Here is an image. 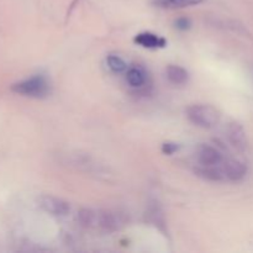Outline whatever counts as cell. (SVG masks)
<instances>
[{"mask_svg": "<svg viewBox=\"0 0 253 253\" xmlns=\"http://www.w3.org/2000/svg\"><path fill=\"white\" fill-rule=\"evenodd\" d=\"M187 118L194 125L202 128H212L220 123L219 110L211 105L195 104L187 109Z\"/></svg>", "mask_w": 253, "mask_h": 253, "instance_id": "6da1fadb", "label": "cell"}, {"mask_svg": "<svg viewBox=\"0 0 253 253\" xmlns=\"http://www.w3.org/2000/svg\"><path fill=\"white\" fill-rule=\"evenodd\" d=\"M11 90L20 95L30 96V98H43L48 94L49 84L46 77L37 74L12 84Z\"/></svg>", "mask_w": 253, "mask_h": 253, "instance_id": "7a4b0ae2", "label": "cell"}, {"mask_svg": "<svg viewBox=\"0 0 253 253\" xmlns=\"http://www.w3.org/2000/svg\"><path fill=\"white\" fill-rule=\"evenodd\" d=\"M125 217L123 214L113 210H94L93 221H91L90 229L99 230V231L111 234L125 225Z\"/></svg>", "mask_w": 253, "mask_h": 253, "instance_id": "3957f363", "label": "cell"}, {"mask_svg": "<svg viewBox=\"0 0 253 253\" xmlns=\"http://www.w3.org/2000/svg\"><path fill=\"white\" fill-rule=\"evenodd\" d=\"M37 204L43 211L54 216H66L71 211V205L68 202L53 195H42L37 199Z\"/></svg>", "mask_w": 253, "mask_h": 253, "instance_id": "277c9868", "label": "cell"}, {"mask_svg": "<svg viewBox=\"0 0 253 253\" xmlns=\"http://www.w3.org/2000/svg\"><path fill=\"white\" fill-rule=\"evenodd\" d=\"M221 168L225 178L232 182H239L247 174V166L239 160L224 161Z\"/></svg>", "mask_w": 253, "mask_h": 253, "instance_id": "5b68a950", "label": "cell"}, {"mask_svg": "<svg viewBox=\"0 0 253 253\" xmlns=\"http://www.w3.org/2000/svg\"><path fill=\"white\" fill-rule=\"evenodd\" d=\"M198 161L202 166H219L224 162V157L217 148L204 145L198 150Z\"/></svg>", "mask_w": 253, "mask_h": 253, "instance_id": "8992f818", "label": "cell"}, {"mask_svg": "<svg viewBox=\"0 0 253 253\" xmlns=\"http://www.w3.org/2000/svg\"><path fill=\"white\" fill-rule=\"evenodd\" d=\"M227 138L230 143L239 151H244L247 147V137L244 127L237 123H231L227 126Z\"/></svg>", "mask_w": 253, "mask_h": 253, "instance_id": "52a82bcc", "label": "cell"}, {"mask_svg": "<svg viewBox=\"0 0 253 253\" xmlns=\"http://www.w3.org/2000/svg\"><path fill=\"white\" fill-rule=\"evenodd\" d=\"M135 42L145 48H163L167 44V41L163 37L152 34V32H141V34L136 35Z\"/></svg>", "mask_w": 253, "mask_h": 253, "instance_id": "ba28073f", "label": "cell"}, {"mask_svg": "<svg viewBox=\"0 0 253 253\" xmlns=\"http://www.w3.org/2000/svg\"><path fill=\"white\" fill-rule=\"evenodd\" d=\"M195 174L202 177L203 179L210 180V182H222L226 180L222 168L217 166H202L195 169Z\"/></svg>", "mask_w": 253, "mask_h": 253, "instance_id": "9c48e42d", "label": "cell"}, {"mask_svg": "<svg viewBox=\"0 0 253 253\" xmlns=\"http://www.w3.org/2000/svg\"><path fill=\"white\" fill-rule=\"evenodd\" d=\"M167 78L169 79L170 83L180 85V84L187 83L189 74L183 67L170 64V66L167 67Z\"/></svg>", "mask_w": 253, "mask_h": 253, "instance_id": "30bf717a", "label": "cell"}, {"mask_svg": "<svg viewBox=\"0 0 253 253\" xmlns=\"http://www.w3.org/2000/svg\"><path fill=\"white\" fill-rule=\"evenodd\" d=\"M126 81L132 88H140L146 83V74L140 67H131L126 72Z\"/></svg>", "mask_w": 253, "mask_h": 253, "instance_id": "8fae6325", "label": "cell"}, {"mask_svg": "<svg viewBox=\"0 0 253 253\" xmlns=\"http://www.w3.org/2000/svg\"><path fill=\"white\" fill-rule=\"evenodd\" d=\"M203 0H155V5L163 9H180L200 4Z\"/></svg>", "mask_w": 253, "mask_h": 253, "instance_id": "7c38bea8", "label": "cell"}, {"mask_svg": "<svg viewBox=\"0 0 253 253\" xmlns=\"http://www.w3.org/2000/svg\"><path fill=\"white\" fill-rule=\"evenodd\" d=\"M106 63H108V67L115 73H121V72H125L127 69V64L124 61L121 57L115 56V54H110L106 58Z\"/></svg>", "mask_w": 253, "mask_h": 253, "instance_id": "4fadbf2b", "label": "cell"}, {"mask_svg": "<svg viewBox=\"0 0 253 253\" xmlns=\"http://www.w3.org/2000/svg\"><path fill=\"white\" fill-rule=\"evenodd\" d=\"M174 25L178 30H180V31H187V30H189L190 26H192V21H190L188 17H179V19L175 20Z\"/></svg>", "mask_w": 253, "mask_h": 253, "instance_id": "5bb4252c", "label": "cell"}, {"mask_svg": "<svg viewBox=\"0 0 253 253\" xmlns=\"http://www.w3.org/2000/svg\"><path fill=\"white\" fill-rule=\"evenodd\" d=\"M178 150H179V145L175 142H165L162 145V152L167 156L173 155V153L177 152Z\"/></svg>", "mask_w": 253, "mask_h": 253, "instance_id": "9a60e30c", "label": "cell"}]
</instances>
